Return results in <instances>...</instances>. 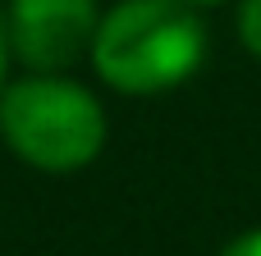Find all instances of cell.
<instances>
[{
  "label": "cell",
  "mask_w": 261,
  "mask_h": 256,
  "mask_svg": "<svg viewBox=\"0 0 261 256\" xmlns=\"http://www.w3.org/2000/svg\"><path fill=\"white\" fill-rule=\"evenodd\" d=\"M9 50H14V46H9V14L0 9V82H5V64H9Z\"/></svg>",
  "instance_id": "8992f818"
},
{
  "label": "cell",
  "mask_w": 261,
  "mask_h": 256,
  "mask_svg": "<svg viewBox=\"0 0 261 256\" xmlns=\"http://www.w3.org/2000/svg\"><path fill=\"white\" fill-rule=\"evenodd\" d=\"M239 37L261 60V0H243V9H239Z\"/></svg>",
  "instance_id": "277c9868"
},
{
  "label": "cell",
  "mask_w": 261,
  "mask_h": 256,
  "mask_svg": "<svg viewBox=\"0 0 261 256\" xmlns=\"http://www.w3.org/2000/svg\"><path fill=\"white\" fill-rule=\"evenodd\" d=\"M92 60L119 92H170L206 60V27L188 0H124L101 18Z\"/></svg>",
  "instance_id": "6da1fadb"
},
{
  "label": "cell",
  "mask_w": 261,
  "mask_h": 256,
  "mask_svg": "<svg viewBox=\"0 0 261 256\" xmlns=\"http://www.w3.org/2000/svg\"><path fill=\"white\" fill-rule=\"evenodd\" d=\"M96 0H14L9 46L37 73L69 69L96 41Z\"/></svg>",
  "instance_id": "3957f363"
},
{
  "label": "cell",
  "mask_w": 261,
  "mask_h": 256,
  "mask_svg": "<svg viewBox=\"0 0 261 256\" xmlns=\"http://www.w3.org/2000/svg\"><path fill=\"white\" fill-rule=\"evenodd\" d=\"M0 133L18 160L64 174V169H83L87 160H96L106 142V110L87 87L37 73V78L5 87Z\"/></svg>",
  "instance_id": "7a4b0ae2"
},
{
  "label": "cell",
  "mask_w": 261,
  "mask_h": 256,
  "mask_svg": "<svg viewBox=\"0 0 261 256\" xmlns=\"http://www.w3.org/2000/svg\"><path fill=\"white\" fill-rule=\"evenodd\" d=\"M188 5H220V0H188Z\"/></svg>",
  "instance_id": "52a82bcc"
},
{
  "label": "cell",
  "mask_w": 261,
  "mask_h": 256,
  "mask_svg": "<svg viewBox=\"0 0 261 256\" xmlns=\"http://www.w3.org/2000/svg\"><path fill=\"white\" fill-rule=\"evenodd\" d=\"M220 256H261V229L243 234V238H234V243H229Z\"/></svg>",
  "instance_id": "5b68a950"
}]
</instances>
